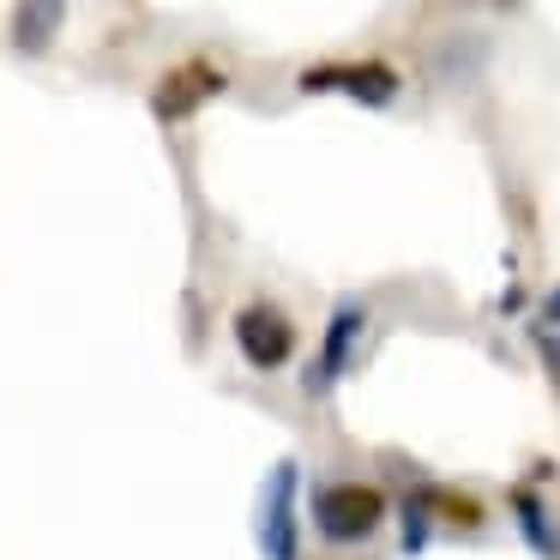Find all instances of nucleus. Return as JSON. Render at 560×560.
<instances>
[{
  "label": "nucleus",
  "instance_id": "obj_1",
  "mask_svg": "<svg viewBox=\"0 0 560 560\" xmlns=\"http://www.w3.org/2000/svg\"><path fill=\"white\" fill-rule=\"evenodd\" d=\"M386 524V494L374 482H319L314 488V530L331 548H355Z\"/></svg>",
  "mask_w": 560,
  "mask_h": 560
},
{
  "label": "nucleus",
  "instance_id": "obj_2",
  "mask_svg": "<svg viewBox=\"0 0 560 560\" xmlns=\"http://www.w3.org/2000/svg\"><path fill=\"white\" fill-rule=\"evenodd\" d=\"M235 350H242L247 368H259V374H271V368H283L295 355V319L283 314L278 302H247L242 314H235Z\"/></svg>",
  "mask_w": 560,
  "mask_h": 560
},
{
  "label": "nucleus",
  "instance_id": "obj_3",
  "mask_svg": "<svg viewBox=\"0 0 560 560\" xmlns=\"http://www.w3.org/2000/svg\"><path fill=\"white\" fill-rule=\"evenodd\" d=\"M259 555L266 560H302L295 542V458L271 464L266 488H259Z\"/></svg>",
  "mask_w": 560,
  "mask_h": 560
},
{
  "label": "nucleus",
  "instance_id": "obj_4",
  "mask_svg": "<svg viewBox=\"0 0 560 560\" xmlns=\"http://www.w3.org/2000/svg\"><path fill=\"white\" fill-rule=\"evenodd\" d=\"M368 338V302H338L331 307V326H326V343H319L314 368H307V398H319V392H331L343 380V368L355 362V343Z\"/></svg>",
  "mask_w": 560,
  "mask_h": 560
},
{
  "label": "nucleus",
  "instance_id": "obj_5",
  "mask_svg": "<svg viewBox=\"0 0 560 560\" xmlns=\"http://www.w3.org/2000/svg\"><path fill=\"white\" fill-rule=\"evenodd\" d=\"M302 91H343L355 103H374L386 109L398 97V73L386 61H326V67H307L302 73Z\"/></svg>",
  "mask_w": 560,
  "mask_h": 560
},
{
  "label": "nucleus",
  "instance_id": "obj_6",
  "mask_svg": "<svg viewBox=\"0 0 560 560\" xmlns=\"http://www.w3.org/2000/svg\"><path fill=\"white\" fill-rule=\"evenodd\" d=\"M223 91V73L211 61H187V67H175V73H163V85H158V115L163 121H175V115H194L206 97H218Z\"/></svg>",
  "mask_w": 560,
  "mask_h": 560
},
{
  "label": "nucleus",
  "instance_id": "obj_7",
  "mask_svg": "<svg viewBox=\"0 0 560 560\" xmlns=\"http://www.w3.org/2000/svg\"><path fill=\"white\" fill-rule=\"evenodd\" d=\"M512 518H518L524 542H530L536 555H542V560H560V530L548 524V506L530 494V488H518V494H512Z\"/></svg>",
  "mask_w": 560,
  "mask_h": 560
},
{
  "label": "nucleus",
  "instance_id": "obj_8",
  "mask_svg": "<svg viewBox=\"0 0 560 560\" xmlns=\"http://www.w3.org/2000/svg\"><path fill=\"white\" fill-rule=\"evenodd\" d=\"M61 25H67V7H19L13 13V43L37 55V49H49V37Z\"/></svg>",
  "mask_w": 560,
  "mask_h": 560
},
{
  "label": "nucleus",
  "instance_id": "obj_9",
  "mask_svg": "<svg viewBox=\"0 0 560 560\" xmlns=\"http://www.w3.org/2000/svg\"><path fill=\"white\" fill-rule=\"evenodd\" d=\"M422 512H440L446 524H464V530H476L482 524V500L470 494H452V488H422V500H416Z\"/></svg>",
  "mask_w": 560,
  "mask_h": 560
},
{
  "label": "nucleus",
  "instance_id": "obj_10",
  "mask_svg": "<svg viewBox=\"0 0 560 560\" xmlns=\"http://www.w3.org/2000/svg\"><path fill=\"white\" fill-rule=\"evenodd\" d=\"M536 350H542V368H548V380H555V392H560V338L555 331H536Z\"/></svg>",
  "mask_w": 560,
  "mask_h": 560
},
{
  "label": "nucleus",
  "instance_id": "obj_11",
  "mask_svg": "<svg viewBox=\"0 0 560 560\" xmlns=\"http://www.w3.org/2000/svg\"><path fill=\"white\" fill-rule=\"evenodd\" d=\"M555 319H560V290L548 295V307H542V326H555Z\"/></svg>",
  "mask_w": 560,
  "mask_h": 560
}]
</instances>
